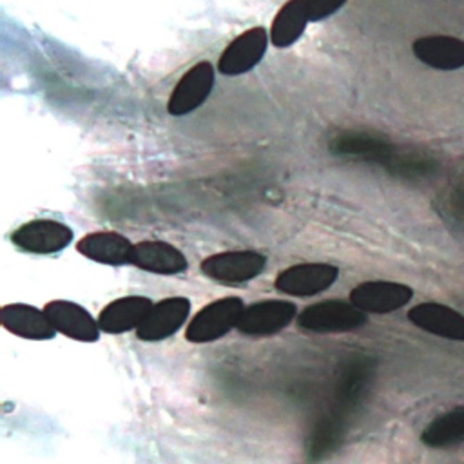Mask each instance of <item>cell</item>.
<instances>
[{"label": "cell", "instance_id": "obj_1", "mask_svg": "<svg viewBox=\"0 0 464 464\" xmlns=\"http://www.w3.org/2000/svg\"><path fill=\"white\" fill-rule=\"evenodd\" d=\"M366 312L341 299H324L306 306L297 315V326L315 334L352 332L366 324Z\"/></svg>", "mask_w": 464, "mask_h": 464}, {"label": "cell", "instance_id": "obj_2", "mask_svg": "<svg viewBox=\"0 0 464 464\" xmlns=\"http://www.w3.org/2000/svg\"><path fill=\"white\" fill-rule=\"evenodd\" d=\"M243 310H245V304L236 295L216 299L207 306H203L190 319L185 330V339L196 344L212 343L237 326V321Z\"/></svg>", "mask_w": 464, "mask_h": 464}, {"label": "cell", "instance_id": "obj_3", "mask_svg": "<svg viewBox=\"0 0 464 464\" xmlns=\"http://www.w3.org/2000/svg\"><path fill=\"white\" fill-rule=\"evenodd\" d=\"M266 266V256L256 250H225L205 257L199 270L212 281L236 285L257 277Z\"/></svg>", "mask_w": 464, "mask_h": 464}, {"label": "cell", "instance_id": "obj_4", "mask_svg": "<svg viewBox=\"0 0 464 464\" xmlns=\"http://www.w3.org/2000/svg\"><path fill=\"white\" fill-rule=\"evenodd\" d=\"M72 228L56 219H31L11 234V243L29 254H56L72 241Z\"/></svg>", "mask_w": 464, "mask_h": 464}, {"label": "cell", "instance_id": "obj_5", "mask_svg": "<svg viewBox=\"0 0 464 464\" xmlns=\"http://www.w3.org/2000/svg\"><path fill=\"white\" fill-rule=\"evenodd\" d=\"M268 40L270 36L263 25L243 31L219 54L218 72L223 76H239L252 71L263 60Z\"/></svg>", "mask_w": 464, "mask_h": 464}, {"label": "cell", "instance_id": "obj_6", "mask_svg": "<svg viewBox=\"0 0 464 464\" xmlns=\"http://www.w3.org/2000/svg\"><path fill=\"white\" fill-rule=\"evenodd\" d=\"M214 80H216L214 65L207 60L198 62L188 71H185L169 96V102H167L169 114L185 116L196 111L199 105H203L208 94L212 92Z\"/></svg>", "mask_w": 464, "mask_h": 464}, {"label": "cell", "instance_id": "obj_7", "mask_svg": "<svg viewBox=\"0 0 464 464\" xmlns=\"http://www.w3.org/2000/svg\"><path fill=\"white\" fill-rule=\"evenodd\" d=\"M339 277V268L332 263H297L276 276L274 286L288 295L310 297L330 288Z\"/></svg>", "mask_w": 464, "mask_h": 464}, {"label": "cell", "instance_id": "obj_8", "mask_svg": "<svg viewBox=\"0 0 464 464\" xmlns=\"http://www.w3.org/2000/svg\"><path fill=\"white\" fill-rule=\"evenodd\" d=\"M297 308L285 299H265L245 306L237 330L250 337H268L286 328L295 319Z\"/></svg>", "mask_w": 464, "mask_h": 464}, {"label": "cell", "instance_id": "obj_9", "mask_svg": "<svg viewBox=\"0 0 464 464\" xmlns=\"http://www.w3.org/2000/svg\"><path fill=\"white\" fill-rule=\"evenodd\" d=\"M413 290L395 281H364L350 292V303L366 314H390L410 303Z\"/></svg>", "mask_w": 464, "mask_h": 464}, {"label": "cell", "instance_id": "obj_10", "mask_svg": "<svg viewBox=\"0 0 464 464\" xmlns=\"http://www.w3.org/2000/svg\"><path fill=\"white\" fill-rule=\"evenodd\" d=\"M190 301L187 297H165L152 304L143 323L136 328L141 341H161L176 334L188 319Z\"/></svg>", "mask_w": 464, "mask_h": 464}, {"label": "cell", "instance_id": "obj_11", "mask_svg": "<svg viewBox=\"0 0 464 464\" xmlns=\"http://www.w3.org/2000/svg\"><path fill=\"white\" fill-rule=\"evenodd\" d=\"M47 319L56 332L82 343H94L100 337L98 321L78 303L54 299L44 308Z\"/></svg>", "mask_w": 464, "mask_h": 464}, {"label": "cell", "instance_id": "obj_12", "mask_svg": "<svg viewBox=\"0 0 464 464\" xmlns=\"http://www.w3.org/2000/svg\"><path fill=\"white\" fill-rule=\"evenodd\" d=\"M419 62L437 71H457L464 67V40L448 34L420 36L411 44Z\"/></svg>", "mask_w": 464, "mask_h": 464}, {"label": "cell", "instance_id": "obj_13", "mask_svg": "<svg viewBox=\"0 0 464 464\" xmlns=\"http://www.w3.org/2000/svg\"><path fill=\"white\" fill-rule=\"evenodd\" d=\"M408 319L420 330L451 339L464 341V315L440 303H420L410 308Z\"/></svg>", "mask_w": 464, "mask_h": 464}, {"label": "cell", "instance_id": "obj_14", "mask_svg": "<svg viewBox=\"0 0 464 464\" xmlns=\"http://www.w3.org/2000/svg\"><path fill=\"white\" fill-rule=\"evenodd\" d=\"M130 265L160 276H174L188 268V261L183 252L167 241L136 243Z\"/></svg>", "mask_w": 464, "mask_h": 464}, {"label": "cell", "instance_id": "obj_15", "mask_svg": "<svg viewBox=\"0 0 464 464\" xmlns=\"http://www.w3.org/2000/svg\"><path fill=\"white\" fill-rule=\"evenodd\" d=\"M76 250L91 261L121 266L130 263L134 245L130 243V239H127L118 232L103 230V232H92L83 236L76 243Z\"/></svg>", "mask_w": 464, "mask_h": 464}, {"label": "cell", "instance_id": "obj_16", "mask_svg": "<svg viewBox=\"0 0 464 464\" xmlns=\"http://www.w3.org/2000/svg\"><path fill=\"white\" fill-rule=\"evenodd\" d=\"M152 301L145 295H125L111 301L98 315V326L105 334H123L138 328L152 308Z\"/></svg>", "mask_w": 464, "mask_h": 464}, {"label": "cell", "instance_id": "obj_17", "mask_svg": "<svg viewBox=\"0 0 464 464\" xmlns=\"http://www.w3.org/2000/svg\"><path fill=\"white\" fill-rule=\"evenodd\" d=\"M0 323L11 334L24 339H33V341L53 339L56 334L54 326L51 324L44 310H38L24 303H13V304L2 306Z\"/></svg>", "mask_w": 464, "mask_h": 464}, {"label": "cell", "instance_id": "obj_18", "mask_svg": "<svg viewBox=\"0 0 464 464\" xmlns=\"http://www.w3.org/2000/svg\"><path fill=\"white\" fill-rule=\"evenodd\" d=\"M308 22V0H286L276 13L270 25L272 45L279 49L294 45L303 36Z\"/></svg>", "mask_w": 464, "mask_h": 464}, {"label": "cell", "instance_id": "obj_19", "mask_svg": "<svg viewBox=\"0 0 464 464\" xmlns=\"http://www.w3.org/2000/svg\"><path fill=\"white\" fill-rule=\"evenodd\" d=\"M420 440L431 448H446L451 444H459L464 440V408H455L435 420H431L422 435Z\"/></svg>", "mask_w": 464, "mask_h": 464}, {"label": "cell", "instance_id": "obj_20", "mask_svg": "<svg viewBox=\"0 0 464 464\" xmlns=\"http://www.w3.org/2000/svg\"><path fill=\"white\" fill-rule=\"evenodd\" d=\"M346 0H308L310 22H319L339 11Z\"/></svg>", "mask_w": 464, "mask_h": 464}]
</instances>
